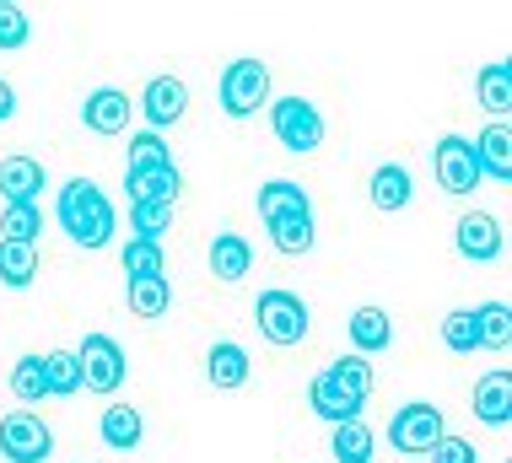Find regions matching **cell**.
<instances>
[{"label":"cell","instance_id":"cell-1","mask_svg":"<svg viewBox=\"0 0 512 463\" xmlns=\"http://www.w3.org/2000/svg\"><path fill=\"white\" fill-rule=\"evenodd\" d=\"M54 216H60V227L76 248H92V254H98V248L114 243V205H108V194L92 184V178H71V184L60 189Z\"/></svg>","mask_w":512,"mask_h":463},{"label":"cell","instance_id":"cell-2","mask_svg":"<svg viewBox=\"0 0 512 463\" xmlns=\"http://www.w3.org/2000/svg\"><path fill=\"white\" fill-rule=\"evenodd\" d=\"M216 97H221V114L227 119H254L270 103V65L265 60H232L216 81Z\"/></svg>","mask_w":512,"mask_h":463},{"label":"cell","instance_id":"cell-3","mask_svg":"<svg viewBox=\"0 0 512 463\" xmlns=\"http://www.w3.org/2000/svg\"><path fill=\"white\" fill-rule=\"evenodd\" d=\"M254 324H259V334H265L270 345H281V350H292V345H302L308 340V302L297 297V291H259V302H254Z\"/></svg>","mask_w":512,"mask_h":463},{"label":"cell","instance_id":"cell-4","mask_svg":"<svg viewBox=\"0 0 512 463\" xmlns=\"http://www.w3.org/2000/svg\"><path fill=\"white\" fill-rule=\"evenodd\" d=\"M270 130L297 157H313L324 146V114H318L308 97H270Z\"/></svg>","mask_w":512,"mask_h":463},{"label":"cell","instance_id":"cell-5","mask_svg":"<svg viewBox=\"0 0 512 463\" xmlns=\"http://www.w3.org/2000/svg\"><path fill=\"white\" fill-rule=\"evenodd\" d=\"M76 361H81V388H92V394H114L124 383V372H130L124 345L114 334H87V340L76 345Z\"/></svg>","mask_w":512,"mask_h":463},{"label":"cell","instance_id":"cell-6","mask_svg":"<svg viewBox=\"0 0 512 463\" xmlns=\"http://www.w3.org/2000/svg\"><path fill=\"white\" fill-rule=\"evenodd\" d=\"M432 173H437V189L442 194H475L480 189V167H475V146L464 135H442L432 146Z\"/></svg>","mask_w":512,"mask_h":463},{"label":"cell","instance_id":"cell-7","mask_svg":"<svg viewBox=\"0 0 512 463\" xmlns=\"http://www.w3.org/2000/svg\"><path fill=\"white\" fill-rule=\"evenodd\" d=\"M0 453L6 463H44L54 453V431L33 410H11L0 420Z\"/></svg>","mask_w":512,"mask_h":463},{"label":"cell","instance_id":"cell-8","mask_svg":"<svg viewBox=\"0 0 512 463\" xmlns=\"http://www.w3.org/2000/svg\"><path fill=\"white\" fill-rule=\"evenodd\" d=\"M442 431H448V420H442L437 404H399L394 420H389V442L399 447V453H410V458H421Z\"/></svg>","mask_w":512,"mask_h":463},{"label":"cell","instance_id":"cell-9","mask_svg":"<svg viewBox=\"0 0 512 463\" xmlns=\"http://www.w3.org/2000/svg\"><path fill=\"white\" fill-rule=\"evenodd\" d=\"M135 119V97L124 87H98L87 92V103H81V124H87L92 135H124Z\"/></svg>","mask_w":512,"mask_h":463},{"label":"cell","instance_id":"cell-10","mask_svg":"<svg viewBox=\"0 0 512 463\" xmlns=\"http://www.w3.org/2000/svg\"><path fill=\"white\" fill-rule=\"evenodd\" d=\"M141 114H146L151 130H173V124L189 114V87L178 76H151L146 92H141Z\"/></svg>","mask_w":512,"mask_h":463},{"label":"cell","instance_id":"cell-11","mask_svg":"<svg viewBox=\"0 0 512 463\" xmlns=\"http://www.w3.org/2000/svg\"><path fill=\"white\" fill-rule=\"evenodd\" d=\"M453 243H459V254L469 264H491L496 254H502V221H496L491 210H464Z\"/></svg>","mask_w":512,"mask_h":463},{"label":"cell","instance_id":"cell-12","mask_svg":"<svg viewBox=\"0 0 512 463\" xmlns=\"http://www.w3.org/2000/svg\"><path fill=\"white\" fill-rule=\"evenodd\" d=\"M44 189H49V173L38 157H6L0 162V200L6 205H38Z\"/></svg>","mask_w":512,"mask_h":463},{"label":"cell","instance_id":"cell-13","mask_svg":"<svg viewBox=\"0 0 512 463\" xmlns=\"http://www.w3.org/2000/svg\"><path fill=\"white\" fill-rule=\"evenodd\" d=\"M367 200L383 210V216H394V210H405L415 200V178H410V167L405 162H383V167H372V178H367Z\"/></svg>","mask_w":512,"mask_h":463},{"label":"cell","instance_id":"cell-14","mask_svg":"<svg viewBox=\"0 0 512 463\" xmlns=\"http://www.w3.org/2000/svg\"><path fill=\"white\" fill-rule=\"evenodd\" d=\"M248 372H254V361H248V350L238 340H216L211 350H205V377H211V388H221V394L243 388Z\"/></svg>","mask_w":512,"mask_h":463},{"label":"cell","instance_id":"cell-15","mask_svg":"<svg viewBox=\"0 0 512 463\" xmlns=\"http://www.w3.org/2000/svg\"><path fill=\"white\" fill-rule=\"evenodd\" d=\"M205 259H211V275L221 280V286H238V280L254 270V248H248L243 232H216Z\"/></svg>","mask_w":512,"mask_h":463},{"label":"cell","instance_id":"cell-16","mask_svg":"<svg viewBox=\"0 0 512 463\" xmlns=\"http://www.w3.org/2000/svg\"><path fill=\"white\" fill-rule=\"evenodd\" d=\"M475 146V167L480 178H496V184H507L512 178V130L502 119L491 124V130H480V140H469Z\"/></svg>","mask_w":512,"mask_h":463},{"label":"cell","instance_id":"cell-17","mask_svg":"<svg viewBox=\"0 0 512 463\" xmlns=\"http://www.w3.org/2000/svg\"><path fill=\"white\" fill-rule=\"evenodd\" d=\"M475 420L480 426H507L512 420V372H486L475 383Z\"/></svg>","mask_w":512,"mask_h":463},{"label":"cell","instance_id":"cell-18","mask_svg":"<svg viewBox=\"0 0 512 463\" xmlns=\"http://www.w3.org/2000/svg\"><path fill=\"white\" fill-rule=\"evenodd\" d=\"M259 216H265V221L313 216V200H308V189H302L297 178H270V184L259 189Z\"/></svg>","mask_w":512,"mask_h":463},{"label":"cell","instance_id":"cell-19","mask_svg":"<svg viewBox=\"0 0 512 463\" xmlns=\"http://www.w3.org/2000/svg\"><path fill=\"white\" fill-rule=\"evenodd\" d=\"M98 431H103V442L114 447V453H135L141 437H146V420H141L135 404H108L103 420H98Z\"/></svg>","mask_w":512,"mask_h":463},{"label":"cell","instance_id":"cell-20","mask_svg":"<svg viewBox=\"0 0 512 463\" xmlns=\"http://www.w3.org/2000/svg\"><path fill=\"white\" fill-rule=\"evenodd\" d=\"M124 302H130L135 318H162V313L173 307L168 275H130V286H124Z\"/></svg>","mask_w":512,"mask_h":463},{"label":"cell","instance_id":"cell-21","mask_svg":"<svg viewBox=\"0 0 512 463\" xmlns=\"http://www.w3.org/2000/svg\"><path fill=\"white\" fill-rule=\"evenodd\" d=\"M351 345L362 350V356L389 350L394 345V318L383 313V307H356V313H351Z\"/></svg>","mask_w":512,"mask_h":463},{"label":"cell","instance_id":"cell-22","mask_svg":"<svg viewBox=\"0 0 512 463\" xmlns=\"http://www.w3.org/2000/svg\"><path fill=\"white\" fill-rule=\"evenodd\" d=\"M475 97H480V108H486V114L507 119V114H512V65H507V60L480 65V76H475Z\"/></svg>","mask_w":512,"mask_h":463},{"label":"cell","instance_id":"cell-23","mask_svg":"<svg viewBox=\"0 0 512 463\" xmlns=\"http://www.w3.org/2000/svg\"><path fill=\"white\" fill-rule=\"evenodd\" d=\"M38 280V243H6L0 237V286L27 291Z\"/></svg>","mask_w":512,"mask_h":463},{"label":"cell","instance_id":"cell-24","mask_svg":"<svg viewBox=\"0 0 512 463\" xmlns=\"http://www.w3.org/2000/svg\"><path fill=\"white\" fill-rule=\"evenodd\" d=\"M270 227V243H275V254H286V259H302V254H313V243H318V227H313V216H281V221H265Z\"/></svg>","mask_w":512,"mask_h":463},{"label":"cell","instance_id":"cell-25","mask_svg":"<svg viewBox=\"0 0 512 463\" xmlns=\"http://www.w3.org/2000/svg\"><path fill=\"white\" fill-rule=\"evenodd\" d=\"M178 189H184L178 162L151 167V173H124V194H130V200H178Z\"/></svg>","mask_w":512,"mask_h":463},{"label":"cell","instance_id":"cell-26","mask_svg":"<svg viewBox=\"0 0 512 463\" xmlns=\"http://www.w3.org/2000/svg\"><path fill=\"white\" fill-rule=\"evenodd\" d=\"M308 404H313V415H318V420H329V426H340V420H356V415H362V404L345 399L324 372H318L313 383H308Z\"/></svg>","mask_w":512,"mask_h":463},{"label":"cell","instance_id":"cell-27","mask_svg":"<svg viewBox=\"0 0 512 463\" xmlns=\"http://www.w3.org/2000/svg\"><path fill=\"white\" fill-rule=\"evenodd\" d=\"M329 453H335V463H367L372 458V426L362 415L340 420V426L329 431Z\"/></svg>","mask_w":512,"mask_h":463},{"label":"cell","instance_id":"cell-28","mask_svg":"<svg viewBox=\"0 0 512 463\" xmlns=\"http://www.w3.org/2000/svg\"><path fill=\"white\" fill-rule=\"evenodd\" d=\"M324 377L340 388L345 399H356V404H367V394H372V361H362V356H340V361H329Z\"/></svg>","mask_w":512,"mask_h":463},{"label":"cell","instance_id":"cell-29","mask_svg":"<svg viewBox=\"0 0 512 463\" xmlns=\"http://www.w3.org/2000/svg\"><path fill=\"white\" fill-rule=\"evenodd\" d=\"M442 345H448L453 356H475V350H480V318H475V307H453V313L442 318Z\"/></svg>","mask_w":512,"mask_h":463},{"label":"cell","instance_id":"cell-30","mask_svg":"<svg viewBox=\"0 0 512 463\" xmlns=\"http://www.w3.org/2000/svg\"><path fill=\"white\" fill-rule=\"evenodd\" d=\"M11 399H17V404H44L49 399L44 356H22L17 367H11Z\"/></svg>","mask_w":512,"mask_h":463},{"label":"cell","instance_id":"cell-31","mask_svg":"<svg viewBox=\"0 0 512 463\" xmlns=\"http://www.w3.org/2000/svg\"><path fill=\"white\" fill-rule=\"evenodd\" d=\"M151 167H173V151L162 130H141L130 140V162H124V173H151Z\"/></svg>","mask_w":512,"mask_h":463},{"label":"cell","instance_id":"cell-32","mask_svg":"<svg viewBox=\"0 0 512 463\" xmlns=\"http://www.w3.org/2000/svg\"><path fill=\"white\" fill-rule=\"evenodd\" d=\"M44 377H49V399L81 394V361H76V350H49V356H44Z\"/></svg>","mask_w":512,"mask_h":463},{"label":"cell","instance_id":"cell-33","mask_svg":"<svg viewBox=\"0 0 512 463\" xmlns=\"http://www.w3.org/2000/svg\"><path fill=\"white\" fill-rule=\"evenodd\" d=\"M173 205H178V200H130V227H135V237H157V243H162V232L173 227Z\"/></svg>","mask_w":512,"mask_h":463},{"label":"cell","instance_id":"cell-34","mask_svg":"<svg viewBox=\"0 0 512 463\" xmlns=\"http://www.w3.org/2000/svg\"><path fill=\"white\" fill-rule=\"evenodd\" d=\"M38 232H44V210L38 205H6L0 210V237H6V243H38Z\"/></svg>","mask_w":512,"mask_h":463},{"label":"cell","instance_id":"cell-35","mask_svg":"<svg viewBox=\"0 0 512 463\" xmlns=\"http://www.w3.org/2000/svg\"><path fill=\"white\" fill-rule=\"evenodd\" d=\"M119 259H124V275H168V259H162L157 237H130Z\"/></svg>","mask_w":512,"mask_h":463},{"label":"cell","instance_id":"cell-36","mask_svg":"<svg viewBox=\"0 0 512 463\" xmlns=\"http://www.w3.org/2000/svg\"><path fill=\"white\" fill-rule=\"evenodd\" d=\"M475 318H480V350H507V340H512V307L507 302H486V307H475Z\"/></svg>","mask_w":512,"mask_h":463},{"label":"cell","instance_id":"cell-37","mask_svg":"<svg viewBox=\"0 0 512 463\" xmlns=\"http://www.w3.org/2000/svg\"><path fill=\"white\" fill-rule=\"evenodd\" d=\"M426 458L432 463H480V447L469 437H453V431H442V437L426 447Z\"/></svg>","mask_w":512,"mask_h":463},{"label":"cell","instance_id":"cell-38","mask_svg":"<svg viewBox=\"0 0 512 463\" xmlns=\"http://www.w3.org/2000/svg\"><path fill=\"white\" fill-rule=\"evenodd\" d=\"M27 38H33V22H27L22 6H0V49H27Z\"/></svg>","mask_w":512,"mask_h":463},{"label":"cell","instance_id":"cell-39","mask_svg":"<svg viewBox=\"0 0 512 463\" xmlns=\"http://www.w3.org/2000/svg\"><path fill=\"white\" fill-rule=\"evenodd\" d=\"M11 119H17V87L0 76V124H11Z\"/></svg>","mask_w":512,"mask_h":463},{"label":"cell","instance_id":"cell-40","mask_svg":"<svg viewBox=\"0 0 512 463\" xmlns=\"http://www.w3.org/2000/svg\"><path fill=\"white\" fill-rule=\"evenodd\" d=\"M0 6H22V0H0Z\"/></svg>","mask_w":512,"mask_h":463},{"label":"cell","instance_id":"cell-41","mask_svg":"<svg viewBox=\"0 0 512 463\" xmlns=\"http://www.w3.org/2000/svg\"><path fill=\"white\" fill-rule=\"evenodd\" d=\"M367 463H372V458H367Z\"/></svg>","mask_w":512,"mask_h":463}]
</instances>
